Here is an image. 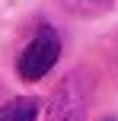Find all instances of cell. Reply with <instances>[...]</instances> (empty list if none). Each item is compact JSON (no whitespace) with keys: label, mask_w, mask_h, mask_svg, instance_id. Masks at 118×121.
I'll return each instance as SVG.
<instances>
[{"label":"cell","mask_w":118,"mask_h":121,"mask_svg":"<svg viewBox=\"0 0 118 121\" xmlns=\"http://www.w3.org/2000/svg\"><path fill=\"white\" fill-rule=\"evenodd\" d=\"M93 89H96V73L89 67H74L57 83L54 96L48 102L45 121H86L89 102H93Z\"/></svg>","instance_id":"obj_1"},{"label":"cell","mask_w":118,"mask_h":121,"mask_svg":"<svg viewBox=\"0 0 118 121\" xmlns=\"http://www.w3.org/2000/svg\"><path fill=\"white\" fill-rule=\"evenodd\" d=\"M61 57V38L51 26H42V29L32 35V42L22 48V54L16 57V73L26 83H38L42 77H48L51 67Z\"/></svg>","instance_id":"obj_2"},{"label":"cell","mask_w":118,"mask_h":121,"mask_svg":"<svg viewBox=\"0 0 118 121\" xmlns=\"http://www.w3.org/2000/svg\"><path fill=\"white\" fill-rule=\"evenodd\" d=\"M38 99L35 96H19L0 105V121H38Z\"/></svg>","instance_id":"obj_3"},{"label":"cell","mask_w":118,"mask_h":121,"mask_svg":"<svg viewBox=\"0 0 118 121\" xmlns=\"http://www.w3.org/2000/svg\"><path fill=\"white\" fill-rule=\"evenodd\" d=\"M61 3L77 16H99L102 10L112 6V0H61Z\"/></svg>","instance_id":"obj_4"},{"label":"cell","mask_w":118,"mask_h":121,"mask_svg":"<svg viewBox=\"0 0 118 121\" xmlns=\"http://www.w3.org/2000/svg\"><path fill=\"white\" fill-rule=\"evenodd\" d=\"M105 121H115V118H105Z\"/></svg>","instance_id":"obj_5"}]
</instances>
